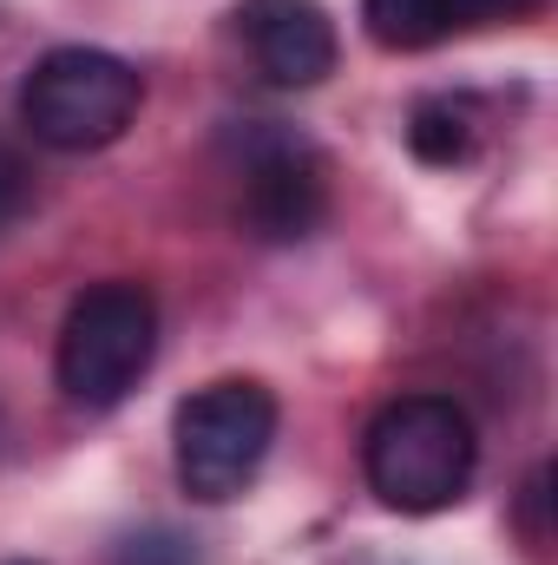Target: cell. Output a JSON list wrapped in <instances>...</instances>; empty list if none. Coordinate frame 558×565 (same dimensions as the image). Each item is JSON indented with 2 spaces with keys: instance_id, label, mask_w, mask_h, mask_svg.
Masks as SVG:
<instances>
[{
  "instance_id": "11",
  "label": "cell",
  "mask_w": 558,
  "mask_h": 565,
  "mask_svg": "<svg viewBox=\"0 0 558 565\" xmlns=\"http://www.w3.org/2000/svg\"><path fill=\"white\" fill-rule=\"evenodd\" d=\"M7 565H40V559H7Z\"/></svg>"
},
{
  "instance_id": "7",
  "label": "cell",
  "mask_w": 558,
  "mask_h": 565,
  "mask_svg": "<svg viewBox=\"0 0 558 565\" xmlns=\"http://www.w3.org/2000/svg\"><path fill=\"white\" fill-rule=\"evenodd\" d=\"M539 0H362V26L375 46L388 53H427L466 26H486V20H513V13H533Z\"/></svg>"
},
{
  "instance_id": "2",
  "label": "cell",
  "mask_w": 558,
  "mask_h": 565,
  "mask_svg": "<svg viewBox=\"0 0 558 565\" xmlns=\"http://www.w3.org/2000/svg\"><path fill=\"white\" fill-rule=\"evenodd\" d=\"M151 355H158V302L144 282L112 277L73 296V309L60 322L53 375H60V395L73 408L106 415L144 382Z\"/></svg>"
},
{
  "instance_id": "6",
  "label": "cell",
  "mask_w": 558,
  "mask_h": 565,
  "mask_svg": "<svg viewBox=\"0 0 558 565\" xmlns=\"http://www.w3.org/2000/svg\"><path fill=\"white\" fill-rule=\"evenodd\" d=\"M237 33L257 60V73L270 86H322L335 73V20L322 13V0H244L237 7Z\"/></svg>"
},
{
  "instance_id": "3",
  "label": "cell",
  "mask_w": 558,
  "mask_h": 565,
  "mask_svg": "<svg viewBox=\"0 0 558 565\" xmlns=\"http://www.w3.org/2000/svg\"><path fill=\"white\" fill-rule=\"evenodd\" d=\"M139 106V66L106 46H53L20 79V126L46 151H106L112 139H126Z\"/></svg>"
},
{
  "instance_id": "1",
  "label": "cell",
  "mask_w": 558,
  "mask_h": 565,
  "mask_svg": "<svg viewBox=\"0 0 558 565\" xmlns=\"http://www.w3.org/2000/svg\"><path fill=\"white\" fill-rule=\"evenodd\" d=\"M480 434L453 395H401L362 434V473L395 513H447L466 500Z\"/></svg>"
},
{
  "instance_id": "8",
  "label": "cell",
  "mask_w": 558,
  "mask_h": 565,
  "mask_svg": "<svg viewBox=\"0 0 558 565\" xmlns=\"http://www.w3.org/2000/svg\"><path fill=\"white\" fill-rule=\"evenodd\" d=\"M408 145H415L427 164H460L473 151V119L460 99H420L415 126H408Z\"/></svg>"
},
{
  "instance_id": "9",
  "label": "cell",
  "mask_w": 558,
  "mask_h": 565,
  "mask_svg": "<svg viewBox=\"0 0 558 565\" xmlns=\"http://www.w3.org/2000/svg\"><path fill=\"white\" fill-rule=\"evenodd\" d=\"M112 565H197V546L178 533H132Z\"/></svg>"
},
{
  "instance_id": "10",
  "label": "cell",
  "mask_w": 558,
  "mask_h": 565,
  "mask_svg": "<svg viewBox=\"0 0 558 565\" xmlns=\"http://www.w3.org/2000/svg\"><path fill=\"white\" fill-rule=\"evenodd\" d=\"M26 198H33V171H26V158L13 145L0 139V231L26 211Z\"/></svg>"
},
{
  "instance_id": "4",
  "label": "cell",
  "mask_w": 558,
  "mask_h": 565,
  "mask_svg": "<svg viewBox=\"0 0 558 565\" xmlns=\"http://www.w3.org/2000/svg\"><path fill=\"white\" fill-rule=\"evenodd\" d=\"M277 395L250 375H230V382H211L197 388L191 402H178L171 415V467H178V487L204 507H224L237 500L270 447H277Z\"/></svg>"
},
{
  "instance_id": "5",
  "label": "cell",
  "mask_w": 558,
  "mask_h": 565,
  "mask_svg": "<svg viewBox=\"0 0 558 565\" xmlns=\"http://www.w3.org/2000/svg\"><path fill=\"white\" fill-rule=\"evenodd\" d=\"M230 158H237V191H244V224L270 244H302L322 211H329V164L322 151L289 132L277 119L230 132Z\"/></svg>"
}]
</instances>
